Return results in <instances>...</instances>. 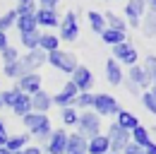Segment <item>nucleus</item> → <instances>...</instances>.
<instances>
[{
    "label": "nucleus",
    "mask_w": 156,
    "mask_h": 154,
    "mask_svg": "<svg viewBox=\"0 0 156 154\" xmlns=\"http://www.w3.org/2000/svg\"><path fill=\"white\" fill-rule=\"evenodd\" d=\"M46 63H48V65H53V68L60 70V72H67V75H72V72H75V68L79 65L77 58H75V53L62 51V48H55V51L46 53Z\"/></svg>",
    "instance_id": "nucleus-1"
},
{
    "label": "nucleus",
    "mask_w": 156,
    "mask_h": 154,
    "mask_svg": "<svg viewBox=\"0 0 156 154\" xmlns=\"http://www.w3.org/2000/svg\"><path fill=\"white\" fill-rule=\"evenodd\" d=\"M77 133L84 135L87 140L94 137V135H98L101 133V116L94 113L91 108L82 111V113H79V120H77Z\"/></svg>",
    "instance_id": "nucleus-2"
},
{
    "label": "nucleus",
    "mask_w": 156,
    "mask_h": 154,
    "mask_svg": "<svg viewBox=\"0 0 156 154\" xmlns=\"http://www.w3.org/2000/svg\"><path fill=\"white\" fill-rule=\"evenodd\" d=\"M58 38L60 41H77L79 38V22H77V12L75 10H67L65 17H60L58 24Z\"/></svg>",
    "instance_id": "nucleus-3"
},
{
    "label": "nucleus",
    "mask_w": 156,
    "mask_h": 154,
    "mask_svg": "<svg viewBox=\"0 0 156 154\" xmlns=\"http://www.w3.org/2000/svg\"><path fill=\"white\" fill-rule=\"evenodd\" d=\"M20 70L22 75H29V72H39L41 65H46V51H41V48H34V51H29L27 56H20Z\"/></svg>",
    "instance_id": "nucleus-4"
},
{
    "label": "nucleus",
    "mask_w": 156,
    "mask_h": 154,
    "mask_svg": "<svg viewBox=\"0 0 156 154\" xmlns=\"http://www.w3.org/2000/svg\"><path fill=\"white\" fill-rule=\"evenodd\" d=\"M91 111H94V113H98V116H118L120 104H118L115 96H111V94H94Z\"/></svg>",
    "instance_id": "nucleus-5"
},
{
    "label": "nucleus",
    "mask_w": 156,
    "mask_h": 154,
    "mask_svg": "<svg viewBox=\"0 0 156 154\" xmlns=\"http://www.w3.org/2000/svg\"><path fill=\"white\" fill-rule=\"evenodd\" d=\"M113 58H115L120 65H127V68H132V65L139 63V53H137V48L130 41H122V43L113 46Z\"/></svg>",
    "instance_id": "nucleus-6"
},
{
    "label": "nucleus",
    "mask_w": 156,
    "mask_h": 154,
    "mask_svg": "<svg viewBox=\"0 0 156 154\" xmlns=\"http://www.w3.org/2000/svg\"><path fill=\"white\" fill-rule=\"evenodd\" d=\"M147 12V0H127L125 2V22L127 27L132 29H139V22Z\"/></svg>",
    "instance_id": "nucleus-7"
},
{
    "label": "nucleus",
    "mask_w": 156,
    "mask_h": 154,
    "mask_svg": "<svg viewBox=\"0 0 156 154\" xmlns=\"http://www.w3.org/2000/svg\"><path fill=\"white\" fill-rule=\"evenodd\" d=\"M132 137H130V133L127 130H122L118 123H111V128H108V142H111V152L120 154L122 149H125V145L130 142Z\"/></svg>",
    "instance_id": "nucleus-8"
},
{
    "label": "nucleus",
    "mask_w": 156,
    "mask_h": 154,
    "mask_svg": "<svg viewBox=\"0 0 156 154\" xmlns=\"http://www.w3.org/2000/svg\"><path fill=\"white\" fill-rule=\"evenodd\" d=\"M79 92H89L94 87V72L87 68V65H77L75 72H72V79H70Z\"/></svg>",
    "instance_id": "nucleus-9"
},
{
    "label": "nucleus",
    "mask_w": 156,
    "mask_h": 154,
    "mask_svg": "<svg viewBox=\"0 0 156 154\" xmlns=\"http://www.w3.org/2000/svg\"><path fill=\"white\" fill-rule=\"evenodd\" d=\"M77 94H79L77 87H75L72 82H65L62 89H60L55 96H51V99H53V104H55L58 108H65V106H72V104H75V96Z\"/></svg>",
    "instance_id": "nucleus-10"
},
{
    "label": "nucleus",
    "mask_w": 156,
    "mask_h": 154,
    "mask_svg": "<svg viewBox=\"0 0 156 154\" xmlns=\"http://www.w3.org/2000/svg\"><path fill=\"white\" fill-rule=\"evenodd\" d=\"M15 87L20 89V92H24V94H36L41 89V75L39 72H29V75H22L20 79H15Z\"/></svg>",
    "instance_id": "nucleus-11"
},
{
    "label": "nucleus",
    "mask_w": 156,
    "mask_h": 154,
    "mask_svg": "<svg viewBox=\"0 0 156 154\" xmlns=\"http://www.w3.org/2000/svg\"><path fill=\"white\" fill-rule=\"evenodd\" d=\"M46 152L48 154H65L67 152V133L65 130H53L48 142H46Z\"/></svg>",
    "instance_id": "nucleus-12"
},
{
    "label": "nucleus",
    "mask_w": 156,
    "mask_h": 154,
    "mask_svg": "<svg viewBox=\"0 0 156 154\" xmlns=\"http://www.w3.org/2000/svg\"><path fill=\"white\" fill-rule=\"evenodd\" d=\"M36 24L43 29H55L60 24L58 10H48V7H36Z\"/></svg>",
    "instance_id": "nucleus-13"
},
{
    "label": "nucleus",
    "mask_w": 156,
    "mask_h": 154,
    "mask_svg": "<svg viewBox=\"0 0 156 154\" xmlns=\"http://www.w3.org/2000/svg\"><path fill=\"white\" fill-rule=\"evenodd\" d=\"M125 77H127V79H130L132 84H137L139 89H144V92H147V89L151 87V79H149L147 70H144V68H142L139 63H137V65H132V68H130V72H127Z\"/></svg>",
    "instance_id": "nucleus-14"
},
{
    "label": "nucleus",
    "mask_w": 156,
    "mask_h": 154,
    "mask_svg": "<svg viewBox=\"0 0 156 154\" xmlns=\"http://www.w3.org/2000/svg\"><path fill=\"white\" fill-rule=\"evenodd\" d=\"M106 79H108V84H113V87H120L122 79H125L122 65L118 63L115 58H108V60H106Z\"/></svg>",
    "instance_id": "nucleus-15"
},
{
    "label": "nucleus",
    "mask_w": 156,
    "mask_h": 154,
    "mask_svg": "<svg viewBox=\"0 0 156 154\" xmlns=\"http://www.w3.org/2000/svg\"><path fill=\"white\" fill-rule=\"evenodd\" d=\"M111 152V142H108V135H94L89 137L87 142V154H108Z\"/></svg>",
    "instance_id": "nucleus-16"
},
{
    "label": "nucleus",
    "mask_w": 156,
    "mask_h": 154,
    "mask_svg": "<svg viewBox=\"0 0 156 154\" xmlns=\"http://www.w3.org/2000/svg\"><path fill=\"white\" fill-rule=\"evenodd\" d=\"M51 106H53V99H51L48 92L39 89L36 94H31V111H36V113H48Z\"/></svg>",
    "instance_id": "nucleus-17"
},
{
    "label": "nucleus",
    "mask_w": 156,
    "mask_h": 154,
    "mask_svg": "<svg viewBox=\"0 0 156 154\" xmlns=\"http://www.w3.org/2000/svg\"><path fill=\"white\" fill-rule=\"evenodd\" d=\"M87 137L84 135H79V133H75V135H67V152L65 154H87Z\"/></svg>",
    "instance_id": "nucleus-18"
},
{
    "label": "nucleus",
    "mask_w": 156,
    "mask_h": 154,
    "mask_svg": "<svg viewBox=\"0 0 156 154\" xmlns=\"http://www.w3.org/2000/svg\"><path fill=\"white\" fill-rule=\"evenodd\" d=\"M115 123L120 125V128H122V130L132 133L137 125H139V118H137L132 111H122V108H120V111H118V116H115Z\"/></svg>",
    "instance_id": "nucleus-19"
},
{
    "label": "nucleus",
    "mask_w": 156,
    "mask_h": 154,
    "mask_svg": "<svg viewBox=\"0 0 156 154\" xmlns=\"http://www.w3.org/2000/svg\"><path fill=\"white\" fill-rule=\"evenodd\" d=\"M15 27H17V31H20V34L36 31V29H39V24H36V12H34V15H20L17 22H15Z\"/></svg>",
    "instance_id": "nucleus-20"
},
{
    "label": "nucleus",
    "mask_w": 156,
    "mask_h": 154,
    "mask_svg": "<svg viewBox=\"0 0 156 154\" xmlns=\"http://www.w3.org/2000/svg\"><path fill=\"white\" fill-rule=\"evenodd\" d=\"M46 120H48V116H46V113H36V111H29L27 116H22V123L27 125V130H29V133H31V130H36L39 125H43Z\"/></svg>",
    "instance_id": "nucleus-21"
},
{
    "label": "nucleus",
    "mask_w": 156,
    "mask_h": 154,
    "mask_svg": "<svg viewBox=\"0 0 156 154\" xmlns=\"http://www.w3.org/2000/svg\"><path fill=\"white\" fill-rule=\"evenodd\" d=\"M130 137H132V142H135V145H139V147H149V145L154 142V140H151V133H149L144 125H137L135 130L130 133Z\"/></svg>",
    "instance_id": "nucleus-22"
},
{
    "label": "nucleus",
    "mask_w": 156,
    "mask_h": 154,
    "mask_svg": "<svg viewBox=\"0 0 156 154\" xmlns=\"http://www.w3.org/2000/svg\"><path fill=\"white\" fill-rule=\"evenodd\" d=\"M103 19H106V27L108 29H115V31H127V22L120 17V15H115V12H103Z\"/></svg>",
    "instance_id": "nucleus-23"
},
{
    "label": "nucleus",
    "mask_w": 156,
    "mask_h": 154,
    "mask_svg": "<svg viewBox=\"0 0 156 154\" xmlns=\"http://www.w3.org/2000/svg\"><path fill=\"white\" fill-rule=\"evenodd\" d=\"M29 137H31V135H10L5 149H7V152H22V149L29 145Z\"/></svg>",
    "instance_id": "nucleus-24"
},
{
    "label": "nucleus",
    "mask_w": 156,
    "mask_h": 154,
    "mask_svg": "<svg viewBox=\"0 0 156 154\" xmlns=\"http://www.w3.org/2000/svg\"><path fill=\"white\" fill-rule=\"evenodd\" d=\"M87 19H89V27H91V31L101 36V31L106 29V19H103V12L89 10V12H87Z\"/></svg>",
    "instance_id": "nucleus-25"
},
{
    "label": "nucleus",
    "mask_w": 156,
    "mask_h": 154,
    "mask_svg": "<svg viewBox=\"0 0 156 154\" xmlns=\"http://www.w3.org/2000/svg\"><path fill=\"white\" fill-rule=\"evenodd\" d=\"M39 48L46 51V53H51V51L60 48V38L55 36V34H51V31H46V34H41V38H39Z\"/></svg>",
    "instance_id": "nucleus-26"
},
{
    "label": "nucleus",
    "mask_w": 156,
    "mask_h": 154,
    "mask_svg": "<svg viewBox=\"0 0 156 154\" xmlns=\"http://www.w3.org/2000/svg\"><path fill=\"white\" fill-rule=\"evenodd\" d=\"M139 29L147 34V36H156V12H144V17L139 22Z\"/></svg>",
    "instance_id": "nucleus-27"
},
{
    "label": "nucleus",
    "mask_w": 156,
    "mask_h": 154,
    "mask_svg": "<svg viewBox=\"0 0 156 154\" xmlns=\"http://www.w3.org/2000/svg\"><path fill=\"white\" fill-rule=\"evenodd\" d=\"M101 41L103 43H108V46H118V43H122V41H127V36L122 34V31H115V29H103L101 31Z\"/></svg>",
    "instance_id": "nucleus-28"
},
{
    "label": "nucleus",
    "mask_w": 156,
    "mask_h": 154,
    "mask_svg": "<svg viewBox=\"0 0 156 154\" xmlns=\"http://www.w3.org/2000/svg\"><path fill=\"white\" fill-rule=\"evenodd\" d=\"M12 111H15V116H20V118L27 116L29 111H31V96L22 92V94L17 96V101H15V106H12Z\"/></svg>",
    "instance_id": "nucleus-29"
},
{
    "label": "nucleus",
    "mask_w": 156,
    "mask_h": 154,
    "mask_svg": "<svg viewBox=\"0 0 156 154\" xmlns=\"http://www.w3.org/2000/svg\"><path fill=\"white\" fill-rule=\"evenodd\" d=\"M39 38H41V31H27V34H20V43L27 48V51H34L39 48Z\"/></svg>",
    "instance_id": "nucleus-30"
},
{
    "label": "nucleus",
    "mask_w": 156,
    "mask_h": 154,
    "mask_svg": "<svg viewBox=\"0 0 156 154\" xmlns=\"http://www.w3.org/2000/svg\"><path fill=\"white\" fill-rule=\"evenodd\" d=\"M60 118H62V123L67 125V128H77V120H79V111L75 106H65V108H60Z\"/></svg>",
    "instance_id": "nucleus-31"
},
{
    "label": "nucleus",
    "mask_w": 156,
    "mask_h": 154,
    "mask_svg": "<svg viewBox=\"0 0 156 154\" xmlns=\"http://www.w3.org/2000/svg\"><path fill=\"white\" fill-rule=\"evenodd\" d=\"M91 104H94V94L91 92H79L77 96H75V108L77 111H87V108H91Z\"/></svg>",
    "instance_id": "nucleus-32"
},
{
    "label": "nucleus",
    "mask_w": 156,
    "mask_h": 154,
    "mask_svg": "<svg viewBox=\"0 0 156 154\" xmlns=\"http://www.w3.org/2000/svg\"><path fill=\"white\" fill-rule=\"evenodd\" d=\"M22 92L17 87H12V89H0V99H2V106H7V108H12L15 106V101H17V96Z\"/></svg>",
    "instance_id": "nucleus-33"
},
{
    "label": "nucleus",
    "mask_w": 156,
    "mask_h": 154,
    "mask_svg": "<svg viewBox=\"0 0 156 154\" xmlns=\"http://www.w3.org/2000/svg\"><path fill=\"white\" fill-rule=\"evenodd\" d=\"M51 133H53V128H51V120H46L43 125H39L36 130H31V137H36L39 142H48V137H51Z\"/></svg>",
    "instance_id": "nucleus-34"
},
{
    "label": "nucleus",
    "mask_w": 156,
    "mask_h": 154,
    "mask_svg": "<svg viewBox=\"0 0 156 154\" xmlns=\"http://www.w3.org/2000/svg\"><path fill=\"white\" fill-rule=\"evenodd\" d=\"M142 68L147 70V75H149V79H151V87H156V56H147Z\"/></svg>",
    "instance_id": "nucleus-35"
},
{
    "label": "nucleus",
    "mask_w": 156,
    "mask_h": 154,
    "mask_svg": "<svg viewBox=\"0 0 156 154\" xmlns=\"http://www.w3.org/2000/svg\"><path fill=\"white\" fill-rule=\"evenodd\" d=\"M15 22H17V12H15V10L5 12V15L0 17V31H7L10 27H15Z\"/></svg>",
    "instance_id": "nucleus-36"
},
{
    "label": "nucleus",
    "mask_w": 156,
    "mask_h": 154,
    "mask_svg": "<svg viewBox=\"0 0 156 154\" xmlns=\"http://www.w3.org/2000/svg\"><path fill=\"white\" fill-rule=\"evenodd\" d=\"M139 96H142V104H144V108H147L151 116H156V99L151 96V92L147 89V92H142Z\"/></svg>",
    "instance_id": "nucleus-37"
},
{
    "label": "nucleus",
    "mask_w": 156,
    "mask_h": 154,
    "mask_svg": "<svg viewBox=\"0 0 156 154\" xmlns=\"http://www.w3.org/2000/svg\"><path fill=\"white\" fill-rule=\"evenodd\" d=\"M5 77H10V79H20L22 77V70H20V63L15 60V63H5Z\"/></svg>",
    "instance_id": "nucleus-38"
},
{
    "label": "nucleus",
    "mask_w": 156,
    "mask_h": 154,
    "mask_svg": "<svg viewBox=\"0 0 156 154\" xmlns=\"http://www.w3.org/2000/svg\"><path fill=\"white\" fill-rule=\"evenodd\" d=\"M0 56H2V63H15V60H20V51L15 46H7L0 51Z\"/></svg>",
    "instance_id": "nucleus-39"
},
{
    "label": "nucleus",
    "mask_w": 156,
    "mask_h": 154,
    "mask_svg": "<svg viewBox=\"0 0 156 154\" xmlns=\"http://www.w3.org/2000/svg\"><path fill=\"white\" fill-rule=\"evenodd\" d=\"M120 154H147V152H144V147H139V145H135V142L130 140V142L125 145V149H122Z\"/></svg>",
    "instance_id": "nucleus-40"
},
{
    "label": "nucleus",
    "mask_w": 156,
    "mask_h": 154,
    "mask_svg": "<svg viewBox=\"0 0 156 154\" xmlns=\"http://www.w3.org/2000/svg\"><path fill=\"white\" fill-rule=\"evenodd\" d=\"M15 12H17V17H20V15H34V12H36V2H29V5H17V10H15Z\"/></svg>",
    "instance_id": "nucleus-41"
},
{
    "label": "nucleus",
    "mask_w": 156,
    "mask_h": 154,
    "mask_svg": "<svg viewBox=\"0 0 156 154\" xmlns=\"http://www.w3.org/2000/svg\"><path fill=\"white\" fill-rule=\"evenodd\" d=\"M39 7H48V10H58V2L60 0H36Z\"/></svg>",
    "instance_id": "nucleus-42"
},
{
    "label": "nucleus",
    "mask_w": 156,
    "mask_h": 154,
    "mask_svg": "<svg viewBox=\"0 0 156 154\" xmlns=\"http://www.w3.org/2000/svg\"><path fill=\"white\" fill-rule=\"evenodd\" d=\"M7 137H10V135H7V128H5V123L0 120V147L7 145Z\"/></svg>",
    "instance_id": "nucleus-43"
},
{
    "label": "nucleus",
    "mask_w": 156,
    "mask_h": 154,
    "mask_svg": "<svg viewBox=\"0 0 156 154\" xmlns=\"http://www.w3.org/2000/svg\"><path fill=\"white\" fill-rule=\"evenodd\" d=\"M122 84H125V87H127V92H130V94H142V89H139V87H137V84H132V82H130V79H127V77H125V79H122Z\"/></svg>",
    "instance_id": "nucleus-44"
},
{
    "label": "nucleus",
    "mask_w": 156,
    "mask_h": 154,
    "mask_svg": "<svg viewBox=\"0 0 156 154\" xmlns=\"http://www.w3.org/2000/svg\"><path fill=\"white\" fill-rule=\"evenodd\" d=\"M7 46H10V41H7V31H0V51L7 48Z\"/></svg>",
    "instance_id": "nucleus-45"
},
{
    "label": "nucleus",
    "mask_w": 156,
    "mask_h": 154,
    "mask_svg": "<svg viewBox=\"0 0 156 154\" xmlns=\"http://www.w3.org/2000/svg\"><path fill=\"white\" fill-rule=\"evenodd\" d=\"M22 154H43V152H41V147H29V145H27V147L22 149Z\"/></svg>",
    "instance_id": "nucleus-46"
},
{
    "label": "nucleus",
    "mask_w": 156,
    "mask_h": 154,
    "mask_svg": "<svg viewBox=\"0 0 156 154\" xmlns=\"http://www.w3.org/2000/svg\"><path fill=\"white\" fill-rule=\"evenodd\" d=\"M147 10H149V12H156V0H147Z\"/></svg>",
    "instance_id": "nucleus-47"
},
{
    "label": "nucleus",
    "mask_w": 156,
    "mask_h": 154,
    "mask_svg": "<svg viewBox=\"0 0 156 154\" xmlns=\"http://www.w3.org/2000/svg\"><path fill=\"white\" fill-rule=\"evenodd\" d=\"M144 152H147V154H156V142H151L149 147H144Z\"/></svg>",
    "instance_id": "nucleus-48"
},
{
    "label": "nucleus",
    "mask_w": 156,
    "mask_h": 154,
    "mask_svg": "<svg viewBox=\"0 0 156 154\" xmlns=\"http://www.w3.org/2000/svg\"><path fill=\"white\" fill-rule=\"evenodd\" d=\"M149 92H151V96L156 99V87H149Z\"/></svg>",
    "instance_id": "nucleus-49"
},
{
    "label": "nucleus",
    "mask_w": 156,
    "mask_h": 154,
    "mask_svg": "<svg viewBox=\"0 0 156 154\" xmlns=\"http://www.w3.org/2000/svg\"><path fill=\"white\" fill-rule=\"evenodd\" d=\"M0 154H10V152H7V149H5V147H0Z\"/></svg>",
    "instance_id": "nucleus-50"
},
{
    "label": "nucleus",
    "mask_w": 156,
    "mask_h": 154,
    "mask_svg": "<svg viewBox=\"0 0 156 154\" xmlns=\"http://www.w3.org/2000/svg\"><path fill=\"white\" fill-rule=\"evenodd\" d=\"M0 108H5V106H2V99H0Z\"/></svg>",
    "instance_id": "nucleus-51"
},
{
    "label": "nucleus",
    "mask_w": 156,
    "mask_h": 154,
    "mask_svg": "<svg viewBox=\"0 0 156 154\" xmlns=\"http://www.w3.org/2000/svg\"><path fill=\"white\" fill-rule=\"evenodd\" d=\"M10 154H22V152H10Z\"/></svg>",
    "instance_id": "nucleus-52"
},
{
    "label": "nucleus",
    "mask_w": 156,
    "mask_h": 154,
    "mask_svg": "<svg viewBox=\"0 0 156 154\" xmlns=\"http://www.w3.org/2000/svg\"><path fill=\"white\" fill-rule=\"evenodd\" d=\"M108 154H115V152H108Z\"/></svg>",
    "instance_id": "nucleus-53"
},
{
    "label": "nucleus",
    "mask_w": 156,
    "mask_h": 154,
    "mask_svg": "<svg viewBox=\"0 0 156 154\" xmlns=\"http://www.w3.org/2000/svg\"><path fill=\"white\" fill-rule=\"evenodd\" d=\"M154 135H156V128H154Z\"/></svg>",
    "instance_id": "nucleus-54"
}]
</instances>
